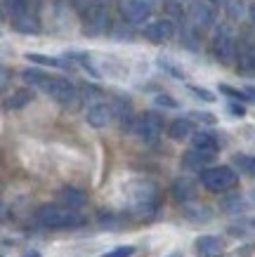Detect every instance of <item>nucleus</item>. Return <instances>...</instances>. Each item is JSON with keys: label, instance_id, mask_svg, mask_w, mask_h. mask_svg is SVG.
<instances>
[{"label": "nucleus", "instance_id": "1", "mask_svg": "<svg viewBox=\"0 0 255 257\" xmlns=\"http://www.w3.org/2000/svg\"><path fill=\"white\" fill-rule=\"evenodd\" d=\"M36 219L38 224H43L45 229H73V226L83 224V217L80 212L73 210V208H66V205H43L38 212H36Z\"/></svg>", "mask_w": 255, "mask_h": 257}, {"label": "nucleus", "instance_id": "2", "mask_svg": "<svg viewBox=\"0 0 255 257\" xmlns=\"http://www.w3.org/2000/svg\"><path fill=\"white\" fill-rule=\"evenodd\" d=\"M47 97H52L59 106L64 109H76L78 101H80V94H78L76 85L69 83L66 78H47V83L40 87Z\"/></svg>", "mask_w": 255, "mask_h": 257}, {"label": "nucleus", "instance_id": "3", "mask_svg": "<svg viewBox=\"0 0 255 257\" xmlns=\"http://www.w3.org/2000/svg\"><path fill=\"white\" fill-rule=\"evenodd\" d=\"M236 179H239V175L229 165H215V168H206L201 172V184L213 194H222L227 189H232L236 184Z\"/></svg>", "mask_w": 255, "mask_h": 257}, {"label": "nucleus", "instance_id": "4", "mask_svg": "<svg viewBox=\"0 0 255 257\" xmlns=\"http://www.w3.org/2000/svg\"><path fill=\"white\" fill-rule=\"evenodd\" d=\"M109 29V15L107 8L95 3V0H88L83 5V31L90 33V36H100Z\"/></svg>", "mask_w": 255, "mask_h": 257}, {"label": "nucleus", "instance_id": "5", "mask_svg": "<svg viewBox=\"0 0 255 257\" xmlns=\"http://www.w3.org/2000/svg\"><path fill=\"white\" fill-rule=\"evenodd\" d=\"M137 191H132V210L137 215H154L156 205H158V191L151 182H139L135 184Z\"/></svg>", "mask_w": 255, "mask_h": 257}, {"label": "nucleus", "instance_id": "6", "mask_svg": "<svg viewBox=\"0 0 255 257\" xmlns=\"http://www.w3.org/2000/svg\"><path fill=\"white\" fill-rule=\"evenodd\" d=\"M156 5L158 0H125L121 5V15L128 24H142L151 17Z\"/></svg>", "mask_w": 255, "mask_h": 257}, {"label": "nucleus", "instance_id": "7", "mask_svg": "<svg viewBox=\"0 0 255 257\" xmlns=\"http://www.w3.org/2000/svg\"><path fill=\"white\" fill-rule=\"evenodd\" d=\"M161 133H163V120H161V116H156L151 111L144 113V116H139V120L135 123V135L144 144H156Z\"/></svg>", "mask_w": 255, "mask_h": 257}, {"label": "nucleus", "instance_id": "8", "mask_svg": "<svg viewBox=\"0 0 255 257\" xmlns=\"http://www.w3.org/2000/svg\"><path fill=\"white\" fill-rule=\"evenodd\" d=\"M189 19H192V24L196 29H213L217 19V12L208 0H194L192 5H189Z\"/></svg>", "mask_w": 255, "mask_h": 257}, {"label": "nucleus", "instance_id": "9", "mask_svg": "<svg viewBox=\"0 0 255 257\" xmlns=\"http://www.w3.org/2000/svg\"><path fill=\"white\" fill-rule=\"evenodd\" d=\"M213 52L222 64H229L236 57V40H234V33L229 29H220L215 33V40H213Z\"/></svg>", "mask_w": 255, "mask_h": 257}, {"label": "nucleus", "instance_id": "10", "mask_svg": "<svg viewBox=\"0 0 255 257\" xmlns=\"http://www.w3.org/2000/svg\"><path fill=\"white\" fill-rule=\"evenodd\" d=\"M142 33H144V38L151 40V43H165V40H170L175 36V24H173V19L163 17V19L149 22Z\"/></svg>", "mask_w": 255, "mask_h": 257}, {"label": "nucleus", "instance_id": "11", "mask_svg": "<svg viewBox=\"0 0 255 257\" xmlns=\"http://www.w3.org/2000/svg\"><path fill=\"white\" fill-rule=\"evenodd\" d=\"M111 116H114V109H111L109 104H95V106L88 109L85 120L93 125V127H104V125L111 120Z\"/></svg>", "mask_w": 255, "mask_h": 257}, {"label": "nucleus", "instance_id": "12", "mask_svg": "<svg viewBox=\"0 0 255 257\" xmlns=\"http://www.w3.org/2000/svg\"><path fill=\"white\" fill-rule=\"evenodd\" d=\"M170 191H173V198H175V201L185 203V201H192L194 196H196V184H194L189 177H178L173 182Z\"/></svg>", "mask_w": 255, "mask_h": 257}, {"label": "nucleus", "instance_id": "13", "mask_svg": "<svg viewBox=\"0 0 255 257\" xmlns=\"http://www.w3.org/2000/svg\"><path fill=\"white\" fill-rule=\"evenodd\" d=\"M215 158V154H206V151H196V149H192V151H187L185 154V168H192V170H199L203 172L206 170V165L210 163Z\"/></svg>", "mask_w": 255, "mask_h": 257}, {"label": "nucleus", "instance_id": "14", "mask_svg": "<svg viewBox=\"0 0 255 257\" xmlns=\"http://www.w3.org/2000/svg\"><path fill=\"white\" fill-rule=\"evenodd\" d=\"M194 245L199 250V255H203V257H215L222 252V241L217 236H201V238H196Z\"/></svg>", "mask_w": 255, "mask_h": 257}, {"label": "nucleus", "instance_id": "15", "mask_svg": "<svg viewBox=\"0 0 255 257\" xmlns=\"http://www.w3.org/2000/svg\"><path fill=\"white\" fill-rule=\"evenodd\" d=\"M3 8L10 15V19H19L26 15H36L31 8V0H3Z\"/></svg>", "mask_w": 255, "mask_h": 257}, {"label": "nucleus", "instance_id": "16", "mask_svg": "<svg viewBox=\"0 0 255 257\" xmlns=\"http://www.w3.org/2000/svg\"><path fill=\"white\" fill-rule=\"evenodd\" d=\"M59 198H62V203L66 208H73V210L83 208L85 201H88L83 191H80V189H73V187H64L62 191H59Z\"/></svg>", "mask_w": 255, "mask_h": 257}, {"label": "nucleus", "instance_id": "17", "mask_svg": "<svg viewBox=\"0 0 255 257\" xmlns=\"http://www.w3.org/2000/svg\"><path fill=\"white\" fill-rule=\"evenodd\" d=\"M12 29L19 33H38L40 31V22H38V15H26V17H19V19H10Z\"/></svg>", "mask_w": 255, "mask_h": 257}, {"label": "nucleus", "instance_id": "18", "mask_svg": "<svg viewBox=\"0 0 255 257\" xmlns=\"http://www.w3.org/2000/svg\"><path fill=\"white\" fill-rule=\"evenodd\" d=\"M192 144L196 151H206V154H217V140L210 133H196L192 135Z\"/></svg>", "mask_w": 255, "mask_h": 257}, {"label": "nucleus", "instance_id": "19", "mask_svg": "<svg viewBox=\"0 0 255 257\" xmlns=\"http://www.w3.org/2000/svg\"><path fill=\"white\" fill-rule=\"evenodd\" d=\"M168 135H170V140H175V142L187 140V137L192 135V120H189V118H178V120H173L168 127Z\"/></svg>", "mask_w": 255, "mask_h": 257}, {"label": "nucleus", "instance_id": "20", "mask_svg": "<svg viewBox=\"0 0 255 257\" xmlns=\"http://www.w3.org/2000/svg\"><path fill=\"white\" fill-rule=\"evenodd\" d=\"M31 99H33V92L24 87V90H17V92L12 94L8 101H5V106H8V109H24V106H26Z\"/></svg>", "mask_w": 255, "mask_h": 257}, {"label": "nucleus", "instance_id": "21", "mask_svg": "<svg viewBox=\"0 0 255 257\" xmlns=\"http://www.w3.org/2000/svg\"><path fill=\"white\" fill-rule=\"evenodd\" d=\"M234 165L236 170L248 175V177H255V156H246V154H236L234 156Z\"/></svg>", "mask_w": 255, "mask_h": 257}, {"label": "nucleus", "instance_id": "22", "mask_svg": "<svg viewBox=\"0 0 255 257\" xmlns=\"http://www.w3.org/2000/svg\"><path fill=\"white\" fill-rule=\"evenodd\" d=\"M26 59L31 64H40V66H52V69H64V62L57 59V57H45V55H36V52H29Z\"/></svg>", "mask_w": 255, "mask_h": 257}, {"label": "nucleus", "instance_id": "23", "mask_svg": "<svg viewBox=\"0 0 255 257\" xmlns=\"http://www.w3.org/2000/svg\"><path fill=\"white\" fill-rule=\"evenodd\" d=\"M224 12H227V17L232 22H239L241 17L246 15V5H243V0H227L224 3Z\"/></svg>", "mask_w": 255, "mask_h": 257}, {"label": "nucleus", "instance_id": "24", "mask_svg": "<svg viewBox=\"0 0 255 257\" xmlns=\"http://www.w3.org/2000/svg\"><path fill=\"white\" fill-rule=\"evenodd\" d=\"M22 78L26 80L29 85L43 87V85L47 83V78H50V76H45V73H43V71H38V69H26V71L22 73Z\"/></svg>", "mask_w": 255, "mask_h": 257}, {"label": "nucleus", "instance_id": "25", "mask_svg": "<svg viewBox=\"0 0 255 257\" xmlns=\"http://www.w3.org/2000/svg\"><path fill=\"white\" fill-rule=\"evenodd\" d=\"M220 92L227 94V97H232V99H239V101H248V99H250L246 92H241V90H236V87H229V85H220Z\"/></svg>", "mask_w": 255, "mask_h": 257}, {"label": "nucleus", "instance_id": "26", "mask_svg": "<svg viewBox=\"0 0 255 257\" xmlns=\"http://www.w3.org/2000/svg\"><path fill=\"white\" fill-rule=\"evenodd\" d=\"M132 252H135V248H132V245H118V248L104 252L102 257H132Z\"/></svg>", "mask_w": 255, "mask_h": 257}, {"label": "nucleus", "instance_id": "27", "mask_svg": "<svg viewBox=\"0 0 255 257\" xmlns=\"http://www.w3.org/2000/svg\"><path fill=\"white\" fill-rule=\"evenodd\" d=\"M158 64H161L163 69H168L170 73H173V76H178V78H185V73H182L180 69H175V66H173V62H170V57H161V59H158Z\"/></svg>", "mask_w": 255, "mask_h": 257}, {"label": "nucleus", "instance_id": "28", "mask_svg": "<svg viewBox=\"0 0 255 257\" xmlns=\"http://www.w3.org/2000/svg\"><path fill=\"white\" fill-rule=\"evenodd\" d=\"M189 90H192V92L196 94L199 99H203V101H215V94H213V92H208V90H203V87H196V85H192V87H189Z\"/></svg>", "mask_w": 255, "mask_h": 257}, {"label": "nucleus", "instance_id": "29", "mask_svg": "<svg viewBox=\"0 0 255 257\" xmlns=\"http://www.w3.org/2000/svg\"><path fill=\"white\" fill-rule=\"evenodd\" d=\"M156 104H158V106H165V109H178V101L173 99V97H168V94H158V97H156Z\"/></svg>", "mask_w": 255, "mask_h": 257}, {"label": "nucleus", "instance_id": "30", "mask_svg": "<svg viewBox=\"0 0 255 257\" xmlns=\"http://www.w3.org/2000/svg\"><path fill=\"white\" fill-rule=\"evenodd\" d=\"M229 113H234V116H246V109L241 106V104H229Z\"/></svg>", "mask_w": 255, "mask_h": 257}, {"label": "nucleus", "instance_id": "31", "mask_svg": "<svg viewBox=\"0 0 255 257\" xmlns=\"http://www.w3.org/2000/svg\"><path fill=\"white\" fill-rule=\"evenodd\" d=\"M192 116H196V118H201L203 123H215V118H213V113H199V111H194Z\"/></svg>", "mask_w": 255, "mask_h": 257}, {"label": "nucleus", "instance_id": "32", "mask_svg": "<svg viewBox=\"0 0 255 257\" xmlns=\"http://www.w3.org/2000/svg\"><path fill=\"white\" fill-rule=\"evenodd\" d=\"M22 257H40V252L38 250H29V252H24Z\"/></svg>", "mask_w": 255, "mask_h": 257}, {"label": "nucleus", "instance_id": "33", "mask_svg": "<svg viewBox=\"0 0 255 257\" xmlns=\"http://www.w3.org/2000/svg\"><path fill=\"white\" fill-rule=\"evenodd\" d=\"M246 94L250 97V99H255V87H253V85H248V87H246Z\"/></svg>", "mask_w": 255, "mask_h": 257}, {"label": "nucleus", "instance_id": "34", "mask_svg": "<svg viewBox=\"0 0 255 257\" xmlns=\"http://www.w3.org/2000/svg\"><path fill=\"white\" fill-rule=\"evenodd\" d=\"M248 17H250V22H255V3L250 5V10H248Z\"/></svg>", "mask_w": 255, "mask_h": 257}, {"label": "nucleus", "instance_id": "35", "mask_svg": "<svg viewBox=\"0 0 255 257\" xmlns=\"http://www.w3.org/2000/svg\"><path fill=\"white\" fill-rule=\"evenodd\" d=\"M170 257H182V255H180V252H175V255H170Z\"/></svg>", "mask_w": 255, "mask_h": 257}]
</instances>
